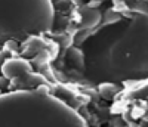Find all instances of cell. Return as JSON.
<instances>
[{
	"label": "cell",
	"mask_w": 148,
	"mask_h": 127,
	"mask_svg": "<svg viewBox=\"0 0 148 127\" xmlns=\"http://www.w3.org/2000/svg\"><path fill=\"white\" fill-rule=\"evenodd\" d=\"M84 77L99 84L148 77V14L116 15L83 39Z\"/></svg>",
	"instance_id": "6da1fadb"
},
{
	"label": "cell",
	"mask_w": 148,
	"mask_h": 127,
	"mask_svg": "<svg viewBox=\"0 0 148 127\" xmlns=\"http://www.w3.org/2000/svg\"><path fill=\"white\" fill-rule=\"evenodd\" d=\"M0 127H88L79 112L53 96L49 87L0 95Z\"/></svg>",
	"instance_id": "7a4b0ae2"
},
{
	"label": "cell",
	"mask_w": 148,
	"mask_h": 127,
	"mask_svg": "<svg viewBox=\"0 0 148 127\" xmlns=\"http://www.w3.org/2000/svg\"><path fill=\"white\" fill-rule=\"evenodd\" d=\"M53 18L51 0H0V44L51 31Z\"/></svg>",
	"instance_id": "3957f363"
},
{
	"label": "cell",
	"mask_w": 148,
	"mask_h": 127,
	"mask_svg": "<svg viewBox=\"0 0 148 127\" xmlns=\"http://www.w3.org/2000/svg\"><path fill=\"white\" fill-rule=\"evenodd\" d=\"M0 68H2L3 77H6L8 80H15L31 72V65L25 59H14V58L6 59Z\"/></svg>",
	"instance_id": "277c9868"
},
{
	"label": "cell",
	"mask_w": 148,
	"mask_h": 127,
	"mask_svg": "<svg viewBox=\"0 0 148 127\" xmlns=\"http://www.w3.org/2000/svg\"><path fill=\"white\" fill-rule=\"evenodd\" d=\"M98 89H99V95L104 99H113L120 92V87L117 86V83H111V81L99 83V84H98Z\"/></svg>",
	"instance_id": "5b68a950"
},
{
	"label": "cell",
	"mask_w": 148,
	"mask_h": 127,
	"mask_svg": "<svg viewBox=\"0 0 148 127\" xmlns=\"http://www.w3.org/2000/svg\"><path fill=\"white\" fill-rule=\"evenodd\" d=\"M68 59L73 61V64L76 67H83L84 65V59H83V52L80 49H76V47H71L68 50Z\"/></svg>",
	"instance_id": "8992f818"
},
{
	"label": "cell",
	"mask_w": 148,
	"mask_h": 127,
	"mask_svg": "<svg viewBox=\"0 0 148 127\" xmlns=\"http://www.w3.org/2000/svg\"><path fill=\"white\" fill-rule=\"evenodd\" d=\"M6 84H8V79L6 77H0V89L6 87Z\"/></svg>",
	"instance_id": "52a82bcc"
},
{
	"label": "cell",
	"mask_w": 148,
	"mask_h": 127,
	"mask_svg": "<svg viewBox=\"0 0 148 127\" xmlns=\"http://www.w3.org/2000/svg\"><path fill=\"white\" fill-rule=\"evenodd\" d=\"M6 55H8L6 52H0V67H2V64L6 61Z\"/></svg>",
	"instance_id": "ba28073f"
},
{
	"label": "cell",
	"mask_w": 148,
	"mask_h": 127,
	"mask_svg": "<svg viewBox=\"0 0 148 127\" xmlns=\"http://www.w3.org/2000/svg\"><path fill=\"white\" fill-rule=\"evenodd\" d=\"M95 2H99L101 3V2H104V0H95Z\"/></svg>",
	"instance_id": "9c48e42d"
}]
</instances>
